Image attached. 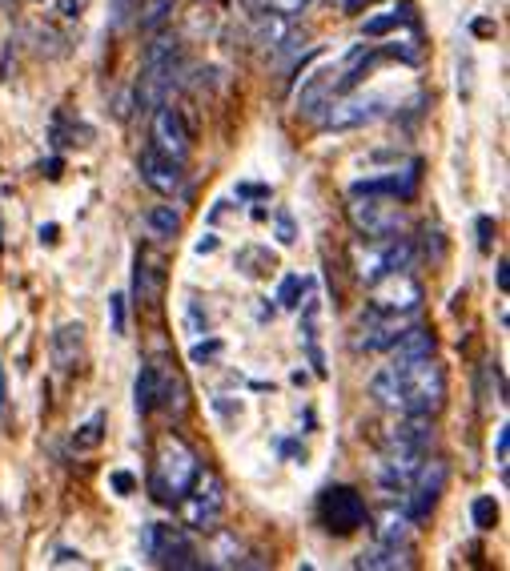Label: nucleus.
<instances>
[{
	"label": "nucleus",
	"mask_w": 510,
	"mask_h": 571,
	"mask_svg": "<svg viewBox=\"0 0 510 571\" xmlns=\"http://www.w3.org/2000/svg\"><path fill=\"white\" fill-rule=\"evenodd\" d=\"M109 483H112V491H117V495H133V487H137V479H133L129 471H112V479H109Z\"/></svg>",
	"instance_id": "a19ab883"
},
{
	"label": "nucleus",
	"mask_w": 510,
	"mask_h": 571,
	"mask_svg": "<svg viewBox=\"0 0 510 571\" xmlns=\"http://www.w3.org/2000/svg\"><path fill=\"white\" fill-rule=\"evenodd\" d=\"M491 246H494V218H478V250L491 254Z\"/></svg>",
	"instance_id": "ea45409f"
},
{
	"label": "nucleus",
	"mask_w": 510,
	"mask_h": 571,
	"mask_svg": "<svg viewBox=\"0 0 510 571\" xmlns=\"http://www.w3.org/2000/svg\"><path fill=\"white\" fill-rule=\"evenodd\" d=\"M141 547H145V555L153 563H161V567H205V559H201V552L193 547V539L185 536L182 528H165V523H149L145 531H141Z\"/></svg>",
	"instance_id": "423d86ee"
},
{
	"label": "nucleus",
	"mask_w": 510,
	"mask_h": 571,
	"mask_svg": "<svg viewBox=\"0 0 510 571\" xmlns=\"http://www.w3.org/2000/svg\"><path fill=\"white\" fill-rule=\"evenodd\" d=\"M506 463H510V435H506V427H498V467H502V475H506Z\"/></svg>",
	"instance_id": "37998d69"
},
{
	"label": "nucleus",
	"mask_w": 510,
	"mask_h": 571,
	"mask_svg": "<svg viewBox=\"0 0 510 571\" xmlns=\"http://www.w3.org/2000/svg\"><path fill=\"white\" fill-rule=\"evenodd\" d=\"M213 250H217V237H213V234H205V237L197 242V254H213Z\"/></svg>",
	"instance_id": "49530a36"
},
{
	"label": "nucleus",
	"mask_w": 510,
	"mask_h": 571,
	"mask_svg": "<svg viewBox=\"0 0 510 571\" xmlns=\"http://www.w3.org/2000/svg\"><path fill=\"white\" fill-rule=\"evenodd\" d=\"M410 258H414V246H410V237H398V234L354 242V274L362 282H374L390 270H406Z\"/></svg>",
	"instance_id": "20e7f679"
},
{
	"label": "nucleus",
	"mask_w": 510,
	"mask_h": 571,
	"mask_svg": "<svg viewBox=\"0 0 510 571\" xmlns=\"http://www.w3.org/2000/svg\"><path fill=\"white\" fill-rule=\"evenodd\" d=\"M237 555H242V544H237L229 531H221V536H217V563H221V567H242Z\"/></svg>",
	"instance_id": "72a5a7b5"
},
{
	"label": "nucleus",
	"mask_w": 510,
	"mask_h": 571,
	"mask_svg": "<svg viewBox=\"0 0 510 571\" xmlns=\"http://www.w3.org/2000/svg\"><path fill=\"white\" fill-rule=\"evenodd\" d=\"M502 370L494 367V362H486L483 370H478V398H483V411H491V406L502 403Z\"/></svg>",
	"instance_id": "a878e982"
},
{
	"label": "nucleus",
	"mask_w": 510,
	"mask_h": 571,
	"mask_svg": "<svg viewBox=\"0 0 510 571\" xmlns=\"http://www.w3.org/2000/svg\"><path fill=\"white\" fill-rule=\"evenodd\" d=\"M234 266L245 274V278H266L269 270H277V258L269 246H242L234 258Z\"/></svg>",
	"instance_id": "4be33fe9"
},
{
	"label": "nucleus",
	"mask_w": 510,
	"mask_h": 571,
	"mask_svg": "<svg viewBox=\"0 0 510 571\" xmlns=\"http://www.w3.org/2000/svg\"><path fill=\"white\" fill-rule=\"evenodd\" d=\"M318 519H321V528L329 531V536H354V531L366 528V499L354 491V487H326L318 499Z\"/></svg>",
	"instance_id": "0eeeda50"
},
{
	"label": "nucleus",
	"mask_w": 510,
	"mask_h": 571,
	"mask_svg": "<svg viewBox=\"0 0 510 571\" xmlns=\"http://www.w3.org/2000/svg\"><path fill=\"white\" fill-rule=\"evenodd\" d=\"M498 290H502V294L510 290V274H506V262H498Z\"/></svg>",
	"instance_id": "de8ad7c7"
},
{
	"label": "nucleus",
	"mask_w": 510,
	"mask_h": 571,
	"mask_svg": "<svg viewBox=\"0 0 510 571\" xmlns=\"http://www.w3.org/2000/svg\"><path fill=\"white\" fill-rule=\"evenodd\" d=\"M182 519L189 531H217V519L225 511V483L217 471H197L189 491L182 495Z\"/></svg>",
	"instance_id": "39448f33"
},
{
	"label": "nucleus",
	"mask_w": 510,
	"mask_h": 571,
	"mask_svg": "<svg viewBox=\"0 0 510 571\" xmlns=\"http://www.w3.org/2000/svg\"><path fill=\"white\" fill-rule=\"evenodd\" d=\"M237 197H269V189H266V185H250V181H242V185H237Z\"/></svg>",
	"instance_id": "c03bdc74"
},
{
	"label": "nucleus",
	"mask_w": 510,
	"mask_h": 571,
	"mask_svg": "<svg viewBox=\"0 0 510 571\" xmlns=\"http://www.w3.org/2000/svg\"><path fill=\"white\" fill-rule=\"evenodd\" d=\"M358 567H362V571H398V567H410V552H406V547L374 544L370 552L358 555Z\"/></svg>",
	"instance_id": "aec40b11"
},
{
	"label": "nucleus",
	"mask_w": 510,
	"mask_h": 571,
	"mask_svg": "<svg viewBox=\"0 0 510 571\" xmlns=\"http://www.w3.org/2000/svg\"><path fill=\"white\" fill-rule=\"evenodd\" d=\"M386 53H390V57H398V61H406V65H418V61H422V33H418L414 25H410L406 36H394V41H390Z\"/></svg>",
	"instance_id": "cd10ccee"
},
{
	"label": "nucleus",
	"mask_w": 510,
	"mask_h": 571,
	"mask_svg": "<svg viewBox=\"0 0 510 571\" xmlns=\"http://www.w3.org/2000/svg\"><path fill=\"white\" fill-rule=\"evenodd\" d=\"M350 12H358V9H366V4H374V0H342Z\"/></svg>",
	"instance_id": "3c124183"
},
{
	"label": "nucleus",
	"mask_w": 510,
	"mask_h": 571,
	"mask_svg": "<svg viewBox=\"0 0 510 571\" xmlns=\"http://www.w3.org/2000/svg\"><path fill=\"white\" fill-rule=\"evenodd\" d=\"M177 73V36L161 33L153 44L145 49V65H141V85H137V109H157L174 85Z\"/></svg>",
	"instance_id": "7ed1b4c3"
},
{
	"label": "nucleus",
	"mask_w": 510,
	"mask_h": 571,
	"mask_svg": "<svg viewBox=\"0 0 510 571\" xmlns=\"http://www.w3.org/2000/svg\"><path fill=\"white\" fill-rule=\"evenodd\" d=\"M137 174H141V181H145L149 189H153V194H161V197L182 194V161L165 158V153H157V150H141V158H137Z\"/></svg>",
	"instance_id": "4468645a"
},
{
	"label": "nucleus",
	"mask_w": 510,
	"mask_h": 571,
	"mask_svg": "<svg viewBox=\"0 0 510 571\" xmlns=\"http://www.w3.org/2000/svg\"><path fill=\"white\" fill-rule=\"evenodd\" d=\"M161 262H157L153 254H137V274H133V290H137V298L145 302V306H157V298H161Z\"/></svg>",
	"instance_id": "f3484780"
},
{
	"label": "nucleus",
	"mask_w": 510,
	"mask_h": 571,
	"mask_svg": "<svg viewBox=\"0 0 510 571\" xmlns=\"http://www.w3.org/2000/svg\"><path fill=\"white\" fill-rule=\"evenodd\" d=\"M475 33H478V36H491L494 25H491V20H475Z\"/></svg>",
	"instance_id": "8fccbe9b"
},
{
	"label": "nucleus",
	"mask_w": 510,
	"mask_h": 571,
	"mask_svg": "<svg viewBox=\"0 0 510 571\" xmlns=\"http://www.w3.org/2000/svg\"><path fill=\"white\" fill-rule=\"evenodd\" d=\"M101 439H104V414L93 411L77 431H73V451H97L101 447Z\"/></svg>",
	"instance_id": "bb28decb"
},
{
	"label": "nucleus",
	"mask_w": 510,
	"mask_h": 571,
	"mask_svg": "<svg viewBox=\"0 0 510 571\" xmlns=\"http://www.w3.org/2000/svg\"><path fill=\"white\" fill-rule=\"evenodd\" d=\"M81 351H85V326H81V322L57 326V335H52V362H57V370H61V374L77 370Z\"/></svg>",
	"instance_id": "dca6fc26"
},
{
	"label": "nucleus",
	"mask_w": 510,
	"mask_h": 571,
	"mask_svg": "<svg viewBox=\"0 0 510 571\" xmlns=\"http://www.w3.org/2000/svg\"><path fill=\"white\" fill-rule=\"evenodd\" d=\"M274 237L282 242V246H294V242H298V226H294V213H290V210H277L274 213Z\"/></svg>",
	"instance_id": "f704fd0d"
},
{
	"label": "nucleus",
	"mask_w": 510,
	"mask_h": 571,
	"mask_svg": "<svg viewBox=\"0 0 510 571\" xmlns=\"http://www.w3.org/2000/svg\"><path fill=\"white\" fill-rule=\"evenodd\" d=\"M406 326H410V314H378V310H370L362 318V343L358 346L362 351H390Z\"/></svg>",
	"instance_id": "2eb2a0df"
},
{
	"label": "nucleus",
	"mask_w": 510,
	"mask_h": 571,
	"mask_svg": "<svg viewBox=\"0 0 510 571\" xmlns=\"http://www.w3.org/2000/svg\"><path fill=\"white\" fill-rule=\"evenodd\" d=\"M213 354H221V338H209V343H197V346L189 351V359H193V362H209Z\"/></svg>",
	"instance_id": "58836bf2"
},
{
	"label": "nucleus",
	"mask_w": 510,
	"mask_h": 571,
	"mask_svg": "<svg viewBox=\"0 0 510 571\" xmlns=\"http://www.w3.org/2000/svg\"><path fill=\"white\" fill-rule=\"evenodd\" d=\"M177 226H182V218L174 213V205H153V210H149V229H153V234L174 237Z\"/></svg>",
	"instance_id": "2f4dec72"
},
{
	"label": "nucleus",
	"mask_w": 510,
	"mask_h": 571,
	"mask_svg": "<svg viewBox=\"0 0 510 571\" xmlns=\"http://www.w3.org/2000/svg\"><path fill=\"white\" fill-rule=\"evenodd\" d=\"M305 290H310V278H302V274H290L282 286H277V302L286 310H298L302 306V298H305Z\"/></svg>",
	"instance_id": "c756f323"
},
{
	"label": "nucleus",
	"mask_w": 510,
	"mask_h": 571,
	"mask_svg": "<svg viewBox=\"0 0 510 571\" xmlns=\"http://www.w3.org/2000/svg\"><path fill=\"white\" fill-rule=\"evenodd\" d=\"M242 4H245L250 12H261V0H242Z\"/></svg>",
	"instance_id": "603ef678"
},
{
	"label": "nucleus",
	"mask_w": 510,
	"mask_h": 571,
	"mask_svg": "<svg viewBox=\"0 0 510 571\" xmlns=\"http://www.w3.org/2000/svg\"><path fill=\"white\" fill-rule=\"evenodd\" d=\"M197 471H201V463H197V451H193L189 443L177 439V435L161 439V451H157V463H153V495H157V503L174 507V503L189 491V483L197 479Z\"/></svg>",
	"instance_id": "f03ea898"
},
{
	"label": "nucleus",
	"mask_w": 510,
	"mask_h": 571,
	"mask_svg": "<svg viewBox=\"0 0 510 571\" xmlns=\"http://www.w3.org/2000/svg\"><path fill=\"white\" fill-rule=\"evenodd\" d=\"M378 544H386V547H406V552H410V515H406V511H394V507H390L386 515H382Z\"/></svg>",
	"instance_id": "b1692460"
},
{
	"label": "nucleus",
	"mask_w": 510,
	"mask_h": 571,
	"mask_svg": "<svg viewBox=\"0 0 510 571\" xmlns=\"http://www.w3.org/2000/svg\"><path fill=\"white\" fill-rule=\"evenodd\" d=\"M426 451H414V447H386L382 451V463H378V487L390 495H398L410 487V479L418 475L422 467Z\"/></svg>",
	"instance_id": "ddd939ff"
},
{
	"label": "nucleus",
	"mask_w": 510,
	"mask_h": 571,
	"mask_svg": "<svg viewBox=\"0 0 510 571\" xmlns=\"http://www.w3.org/2000/svg\"><path fill=\"white\" fill-rule=\"evenodd\" d=\"M370 310H378V314H410L414 318L418 310H422V286H418L414 274L406 270H390L382 274V278L370 282Z\"/></svg>",
	"instance_id": "6e6552de"
},
{
	"label": "nucleus",
	"mask_w": 510,
	"mask_h": 571,
	"mask_svg": "<svg viewBox=\"0 0 510 571\" xmlns=\"http://www.w3.org/2000/svg\"><path fill=\"white\" fill-rule=\"evenodd\" d=\"M442 487H446V463L442 459H430L426 463L422 459V467H418V475L410 479V487H406V515H410V523H418V519H426L434 511V503H438V495H442Z\"/></svg>",
	"instance_id": "9b49d317"
},
{
	"label": "nucleus",
	"mask_w": 510,
	"mask_h": 571,
	"mask_svg": "<svg viewBox=\"0 0 510 571\" xmlns=\"http://www.w3.org/2000/svg\"><path fill=\"white\" fill-rule=\"evenodd\" d=\"M390 354H394V362L430 359V354H434V335H430V330H422V326H406V330L398 335V343L390 346Z\"/></svg>",
	"instance_id": "6ab92c4d"
},
{
	"label": "nucleus",
	"mask_w": 510,
	"mask_h": 571,
	"mask_svg": "<svg viewBox=\"0 0 510 571\" xmlns=\"http://www.w3.org/2000/svg\"><path fill=\"white\" fill-rule=\"evenodd\" d=\"M89 9V0H57V12H61L65 20H81Z\"/></svg>",
	"instance_id": "4c0bfd02"
},
{
	"label": "nucleus",
	"mask_w": 510,
	"mask_h": 571,
	"mask_svg": "<svg viewBox=\"0 0 510 571\" xmlns=\"http://www.w3.org/2000/svg\"><path fill=\"white\" fill-rule=\"evenodd\" d=\"M370 395L378 398V406L402 414H434L446 403V374L430 359H410V362H390L374 374Z\"/></svg>",
	"instance_id": "f257e3e1"
},
{
	"label": "nucleus",
	"mask_w": 510,
	"mask_h": 571,
	"mask_svg": "<svg viewBox=\"0 0 510 571\" xmlns=\"http://www.w3.org/2000/svg\"><path fill=\"white\" fill-rule=\"evenodd\" d=\"M52 141H57V145H89V141H93V129H85V125H69V113H57Z\"/></svg>",
	"instance_id": "c85d7f7f"
},
{
	"label": "nucleus",
	"mask_w": 510,
	"mask_h": 571,
	"mask_svg": "<svg viewBox=\"0 0 510 571\" xmlns=\"http://www.w3.org/2000/svg\"><path fill=\"white\" fill-rule=\"evenodd\" d=\"M174 4H177V0H137L141 28H157L165 17H169V12H174Z\"/></svg>",
	"instance_id": "7c9ffc66"
},
{
	"label": "nucleus",
	"mask_w": 510,
	"mask_h": 571,
	"mask_svg": "<svg viewBox=\"0 0 510 571\" xmlns=\"http://www.w3.org/2000/svg\"><path fill=\"white\" fill-rule=\"evenodd\" d=\"M44 177H52V181H57V177H61V158H52L49 166H44Z\"/></svg>",
	"instance_id": "09e8293b"
},
{
	"label": "nucleus",
	"mask_w": 510,
	"mask_h": 571,
	"mask_svg": "<svg viewBox=\"0 0 510 571\" xmlns=\"http://www.w3.org/2000/svg\"><path fill=\"white\" fill-rule=\"evenodd\" d=\"M470 519H475L478 531H491L494 523H498V503H494L491 495H478V499L470 503Z\"/></svg>",
	"instance_id": "473e14b6"
},
{
	"label": "nucleus",
	"mask_w": 510,
	"mask_h": 571,
	"mask_svg": "<svg viewBox=\"0 0 510 571\" xmlns=\"http://www.w3.org/2000/svg\"><path fill=\"white\" fill-rule=\"evenodd\" d=\"M133 403H137V414H149L157 411V370L153 362L137 370V382H133Z\"/></svg>",
	"instance_id": "393cba45"
},
{
	"label": "nucleus",
	"mask_w": 510,
	"mask_h": 571,
	"mask_svg": "<svg viewBox=\"0 0 510 571\" xmlns=\"http://www.w3.org/2000/svg\"><path fill=\"white\" fill-rule=\"evenodd\" d=\"M52 567H85V555L61 547V552H57V559H52Z\"/></svg>",
	"instance_id": "79ce46f5"
},
{
	"label": "nucleus",
	"mask_w": 510,
	"mask_h": 571,
	"mask_svg": "<svg viewBox=\"0 0 510 571\" xmlns=\"http://www.w3.org/2000/svg\"><path fill=\"white\" fill-rule=\"evenodd\" d=\"M153 370H157V406H165V411H182L185 406L182 378L165 367V362H153Z\"/></svg>",
	"instance_id": "412c9836"
},
{
	"label": "nucleus",
	"mask_w": 510,
	"mask_h": 571,
	"mask_svg": "<svg viewBox=\"0 0 510 571\" xmlns=\"http://www.w3.org/2000/svg\"><path fill=\"white\" fill-rule=\"evenodd\" d=\"M253 36H258V44H266V49H294L298 44L294 25H290V17H282V12L261 17L258 28H253Z\"/></svg>",
	"instance_id": "a211bd4d"
},
{
	"label": "nucleus",
	"mask_w": 510,
	"mask_h": 571,
	"mask_svg": "<svg viewBox=\"0 0 510 571\" xmlns=\"http://www.w3.org/2000/svg\"><path fill=\"white\" fill-rule=\"evenodd\" d=\"M153 150L165 153V158L174 161H185L189 158V129H185V117L177 109L161 105L153 109Z\"/></svg>",
	"instance_id": "f8f14e48"
},
{
	"label": "nucleus",
	"mask_w": 510,
	"mask_h": 571,
	"mask_svg": "<svg viewBox=\"0 0 510 571\" xmlns=\"http://www.w3.org/2000/svg\"><path fill=\"white\" fill-rule=\"evenodd\" d=\"M109 314H112V335H125V294L109 298Z\"/></svg>",
	"instance_id": "e433bc0d"
},
{
	"label": "nucleus",
	"mask_w": 510,
	"mask_h": 571,
	"mask_svg": "<svg viewBox=\"0 0 510 571\" xmlns=\"http://www.w3.org/2000/svg\"><path fill=\"white\" fill-rule=\"evenodd\" d=\"M386 113V101L378 93H342L321 109V129H358L366 121H378Z\"/></svg>",
	"instance_id": "9d476101"
},
{
	"label": "nucleus",
	"mask_w": 510,
	"mask_h": 571,
	"mask_svg": "<svg viewBox=\"0 0 510 571\" xmlns=\"http://www.w3.org/2000/svg\"><path fill=\"white\" fill-rule=\"evenodd\" d=\"M57 234H61L57 226H41V242H44V246H57Z\"/></svg>",
	"instance_id": "a18cd8bd"
},
{
	"label": "nucleus",
	"mask_w": 510,
	"mask_h": 571,
	"mask_svg": "<svg viewBox=\"0 0 510 571\" xmlns=\"http://www.w3.org/2000/svg\"><path fill=\"white\" fill-rule=\"evenodd\" d=\"M310 0H261V9L266 12H282V17H294V12H302Z\"/></svg>",
	"instance_id": "c9c22d12"
},
{
	"label": "nucleus",
	"mask_w": 510,
	"mask_h": 571,
	"mask_svg": "<svg viewBox=\"0 0 510 571\" xmlns=\"http://www.w3.org/2000/svg\"><path fill=\"white\" fill-rule=\"evenodd\" d=\"M410 20H414V4H410V0H402L398 9H390V12H382V17L366 20L362 33L366 36H386V33H398V28H406Z\"/></svg>",
	"instance_id": "5701e85b"
},
{
	"label": "nucleus",
	"mask_w": 510,
	"mask_h": 571,
	"mask_svg": "<svg viewBox=\"0 0 510 571\" xmlns=\"http://www.w3.org/2000/svg\"><path fill=\"white\" fill-rule=\"evenodd\" d=\"M350 221L362 237H386L402 229V205L398 197L386 194H350Z\"/></svg>",
	"instance_id": "1a4fd4ad"
}]
</instances>
